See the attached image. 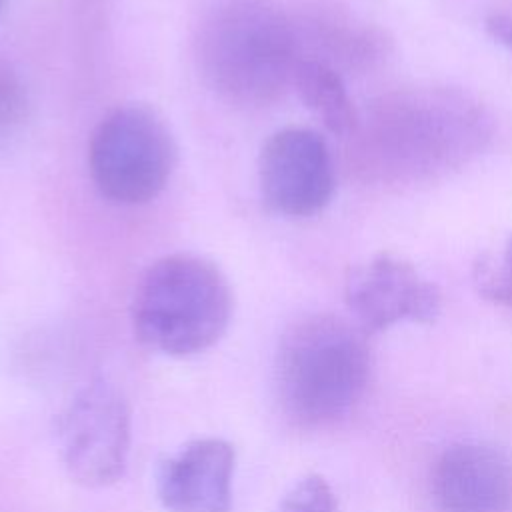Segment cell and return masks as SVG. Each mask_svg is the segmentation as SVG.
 <instances>
[{"mask_svg":"<svg viewBox=\"0 0 512 512\" xmlns=\"http://www.w3.org/2000/svg\"><path fill=\"white\" fill-rule=\"evenodd\" d=\"M350 138V164L368 184L404 188L440 180L492 138L486 108L448 86H410L372 100Z\"/></svg>","mask_w":512,"mask_h":512,"instance_id":"1","label":"cell"},{"mask_svg":"<svg viewBox=\"0 0 512 512\" xmlns=\"http://www.w3.org/2000/svg\"><path fill=\"white\" fill-rule=\"evenodd\" d=\"M366 332L334 314H308L282 334L274 392L284 418L306 432L340 426L362 402L370 380Z\"/></svg>","mask_w":512,"mask_h":512,"instance_id":"2","label":"cell"},{"mask_svg":"<svg viewBox=\"0 0 512 512\" xmlns=\"http://www.w3.org/2000/svg\"><path fill=\"white\" fill-rule=\"evenodd\" d=\"M300 56L294 26L272 0H218L198 26L200 74L232 104L276 102L292 86Z\"/></svg>","mask_w":512,"mask_h":512,"instance_id":"3","label":"cell"},{"mask_svg":"<svg viewBox=\"0 0 512 512\" xmlns=\"http://www.w3.org/2000/svg\"><path fill=\"white\" fill-rule=\"evenodd\" d=\"M232 288L204 256L176 252L154 260L132 298V328L150 350L188 358L212 348L232 320Z\"/></svg>","mask_w":512,"mask_h":512,"instance_id":"4","label":"cell"},{"mask_svg":"<svg viewBox=\"0 0 512 512\" xmlns=\"http://www.w3.org/2000/svg\"><path fill=\"white\" fill-rule=\"evenodd\" d=\"M176 166V142L166 120L146 104L110 110L88 144V170L110 202L136 206L154 200Z\"/></svg>","mask_w":512,"mask_h":512,"instance_id":"5","label":"cell"},{"mask_svg":"<svg viewBox=\"0 0 512 512\" xmlns=\"http://www.w3.org/2000/svg\"><path fill=\"white\" fill-rule=\"evenodd\" d=\"M132 440L130 406L104 378L86 384L58 420V446L66 474L80 486L106 488L126 470Z\"/></svg>","mask_w":512,"mask_h":512,"instance_id":"6","label":"cell"},{"mask_svg":"<svg viewBox=\"0 0 512 512\" xmlns=\"http://www.w3.org/2000/svg\"><path fill=\"white\" fill-rule=\"evenodd\" d=\"M258 184L264 202L274 212L290 218L318 214L336 188L328 144L310 128L276 130L260 150Z\"/></svg>","mask_w":512,"mask_h":512,"instance_id":"7","label":"cell"},{"mask_svg":"<svg viewBox=\"0 0 512 512\" xmlns=\"http://www.w3.org/2000/svg\"><path fill=\"white\" fill-rule=\"evenodd\" d=\"M344 296L364 332L386 330L404 320L430 322L442 306L438 288L394 254H378L356 266L346 278Z\"/></svg>","mask_w":512,"mask_h":512,"instance_id":"8","label":"cell"},{"mask_svg":"<svg viewBox=\"0 0 512 512\" xmlns=\"http://www.w3.org/2000/svg\"><path fill=\"white\" fill-rule=\"evenodd\" d=\"M234 446L216 436L196 438L158 468L156 494L166 512H232Z\"/></svg>","mask_w":512,"mask_h":512,"instance_id":"9","label":"cell"},{"mask_svg":"<svg viewBox=\"0 0 512 512\" xmlns=\"http://www.w3.org/2000/svg\"><path fill=\"white\" fill-rule=\"evenodd\" d=\"M432 494L442 512H512V460L488 444H454L436 460Z\"/></svg>","mask_w":512,"mask_h":512,"instance_id":"10","label":"cell"},{"mask_svg":"<svg viewBox=\"0 0 512 512\" xmlns=\"http://www.w3.org/2000/svg\"><path fill=\"white\" fill-rule=\"evenodd\" d=\"M292 86L302 102L336 136H350L358 110L350 100L340 72L318 56H300Z\"/></svg>","mask_w":512,"mask_h":512,"instance_id":"11","label":"cell"},{"mask_svg":"<svg viewBox=\"0 0 512 512\" xmlns=\"http://www.w3.org/2000/svg\"><path fill=\"white\" fill-rule=\"evenodd\" d=\"M28 120V94L16 70L0 58V152L22 132Z\"/></svg>","mask_w":512,"mask_h":512,"instance_id":"12","label":"cell"},{"mask_svg":"<svg viewBox=\"0 0 512 512\" xmlns=\"http://www.w3.org/2000/svg\"><path fill=\"white\" fill-rule=\"evenodd\" d=\"M474 284L482 298L512 306V236L498 256H482L474 264Z\"/></svg>","mask_w":512,"mask_h":512,"instance_id":"13","label":"cell"},{"mask_svg":"<svg viewBox=\"0 0 512 512\" xmlns=\"http://www.w3.org/2000/svg\"><path fill=\"white\" fill-rule=\"evenodd\" d=\"M276 512H336V496L320 474H306L280 500Z\"/></svg>","mask_w":512,"mask_h":512,"instance_id":"14","label":"cell"},{"mask_svg":"<svg viewBox=\"0 0 512 512\" xmlns=\"http://www.w3.org/2000/svg\"><path fill=\"white\" fill-rule=\"evenodd\" d=\"M488 34L498 40L506 50L512 52V14L508 12H494L486 18Z\"/></svg>","mask_w":512,"mask_h":512,"instance_id":"15","label":"cell"},{"mask_svg":"<svg viewBox=\"0 0 512 512\" xmlns=\"http://www.w3.org/2000/svg\"><path fill=\"white\" fill-rule=\"evenodd\" d=\"M4 2H6V0H0V12H2V8H4Z\"/></svg>","mask_w":512,"mask_h":512,"instance_id":"16","label":"cell"}]
</instances>
